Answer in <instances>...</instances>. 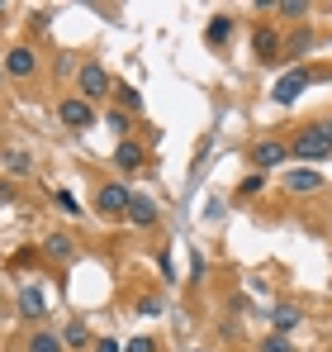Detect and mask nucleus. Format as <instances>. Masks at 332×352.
Instances as JSON below:
<instances>
[{
    "mask_svg": "<svg viewBox=\"0 0 332 352\" xmlns=\"http://www.w3.org/2000/svg\"><path fill=\"white\" fill-rule=\"evenodd\" d=\"M0 200H14V190H10V186H5V181H0Z\"/></svg>",
    "mask_w": 332,
    "mask_h": 352,
    "instance_id": "obj_29",
    "label": "nucleus"
},
{
    "mask_svg": "<svg viewBox=\"0 0 332 352\" xmlns=\"http://www.w3.org/2000/svg\"><path fill=\"white\" fill-rule=\"evenodd\" d=\"M114 96H119V100H123V110H143V96H138V91H133V86H119V91H114Z\"/></svg>",
    "mask_w": 332,
    "mask_h": 352,
    "instance_id": "obj_22",
    "label": "nucleus"
},
{
    "mask_svg": "<svg viewBox=\"0 0 332 352\" xmlns=\"http://www.w3.org/2000/svg\"><path fill=\"white\" fill-rule=\"evenodd\" d=\"M123 352H157V343L147 338V333H138V338H128V348Z\"/></svg>",
    "mask_w": 332,
    "mask_h": 352,
    "instance_id": "obj_24",
    "label": "nucleus"
},
{
    "mask_svg": "<svg viewBox=\"0 0 332 352\" xmlns=\"http://www.w3.org/2000/svg\"><path fill=\"white\" fill-rule=\"evenodd\" d=\"M289 157H299L304 167H313V162L332 157V119H313V124L294 129V138H289Z\"/></svg>",
    "mask_w": 332,
    "mask_h": 352,
    "instance_id": "obj_1",
    "label": "nucleus"
},
{
    "mask_svg": "<svg viewBox=\"0 0 332 352\" xmlns=\"http://www.w3.org/2000/svg\"><path fill=\"white\" fill-rule=\"evenodd\" d=\"M261 352H294V348H289L285 333H266V338H261Z\"/></svg>",
    "mask_w": 332,
    "mask_h": 352,
    "instance_id": "obj_21",
    "label": "nucleus"
},
{
    "mask_svg": "<svg viewBox=\"0 0 332 352\" xmlns=\"http://www.w3.org/2000/svg\"><path fill=\"white\" fill-rule=\"evenodd\" d=\"M138 309H143V314H162V300H157V295H147V300H138Z\"/></svg>",
    "mask_w": 332,
    "mask_h": 352,
    "instance_id": "obj_27",
    "label": "nucleus"
},
{
    "mask_svg": "<svg viewBox=\"0 0 332 352\" xmlns=\"http://www.w3.org/2000/svg\"><path fill=\"white\" fill-rule=\"evenodd\" d=\"M57 119H62L71 133H81V129H91V124H95V110H91V100H81V96H67V100L57 105Z\"/></svg>",
    "mask_w": 332,
    "mask_h": 352,
    "instance_id": "obj_6",
    "label": "nucleus"
},
{
    "mask_svg": "<svg viewBox=\"0 0 332 352\" xmlns=\"http://www.w3.org/2000/svg\"><path fill=\"white\" fill-rule=\"evenodd\" d=\"M309 81H313V72H309V67H294V72H285V76L276 81V91H271V96H276V105H294V100L309 91Z\"/></svg>",
    "mask_w": 332,
    "mask_h": 352,
    "instance_id": "obj_3",
    "label": "nucleus"
},
{
    "mask_svg": "<svg viewBox=\"0 0 332 352\" xmlns=\"http://www.w3.org/2000/svg\"><path fill=\"white\" fill-rule=\"evenodd\" d=\"M57 338H62V348H86V343H91V329H86V324H67Z\"/></svg>",
    "mask_w": 332,
    "mask_h": 352,
    "instance_id": "obj_17",
    "label": "nucleus"
},
{
    "mask_svg": "<svg viewBox=\"0 0 332 352\" xmlns=\"http://www.w3.org/2000/svg\"><path fill=\"white\" fill-rule=\"evenodd\" d=\"M0 81H5V72H0Z\"/></svg>",
    "mask_w": 332,
    "mask_h": 352,
    "instance_id": "obj_31",
    "label": "nucleus"
},
{
    "mask_svg": "<svg viewBox=\"0 0 332 352\" xmlns=\"http://www.w3.org/2000/svg\"><path fill=\"white\" fill-rule=\"evenodd\" d=\"M299 324H304V309H299V305H289V300L271 305V329H276V333H294Z\"/></svg>",
    "mask_w": 332,
    "mask_h": 352,
    "instance_id": "obj_10",
    "label": "nucleus"
},
{
    "mask_svg": "<svg viewBox=\"0 0 332 352\" xmlns=\"http://www.w3.org/2000/svg\"><path fill=\"white\" fill-rule=\"evenodd\" d=\"M128 205H133V190L119 186V181H105V186L95 190V210H100L105 219H128Z\"/></svg>",
    "mask_w": 332,
    "mask_h": 352,
    "instance_id": "obj_2",
    "label": "nucleus"
},
{
    "mask_svg": "<svg viewBox=\"0 0 332 352\" xmlns=\"http://www.w3.org/2000/svg\"><path fill=\"white\" fill-rule=\"evenodd\" d=\"M228 38H233V19H228V14H214L209 29H204V43H209V48H223Z\"/></svg>",
    "mask_w": 332,
    "mask_h": 352,
    "instance_id": "obj_16",
    "label": "nucleus"
},
{
    "mask_svg": "<svg viewBox=\"0 0 332 352\" xmlns=\"http://www.w3.org/2000/svg\"><path fill=\"white\" fill-rule=\"evenodd\" d=\"M114 167H123V172H138V167H143V148H138L133 138L114 143Z\"/></svg>",
    "mask_w": 332,
    "mask_h": 352,
    "instance_id": "obj_14",
    "label": "nucleus"
},
{
    "mask_svg": "<svg viewBox=\"0 0 332 352\" xmlns=\"http://www.w3.org/2000/svg\"><path fill=\"white\" fill-rule=\"evenodd\" d=\"M43 252H48L53 262H71V257H76V243H71V234H48L43 238Z\"/></svg>",
    "mask_w": 332,
    "mask_h": 352,
    "instance_id": "obj_15",
    "label": "nucleus"
},
{
    "mask_svg": "<svg viewBox=\"0 0 332 352\" xmlns=\"http://www.w3.org/2000/svg\"><path fill=\"white\" fill-rule=\"evenodd\" d=\"M95 352H119V343H114V338H100V343H95Z\"/></svg>",
    "mask_w": 332,
    "mask_h": 352,
    "instance_id": "obj_28",
    "label": "nucleus"
},
{
    "mask_svg": "<svg viewBox=\"0 0 332 352\" xmlns=\"http://www.w3.org/2000/svg\"><path fill=\"white\" fill-rule=\"evenodd\" d=\"M128 224H138V229H152V224H157V200H147V195H133V205H128Z\"/></svg>",
    "mask_w": 332,
    "mask_h": 352,
    "instance_id": "obj_12",
    "label": "nucleus"
},
{
    "mask_svg": "<svg viewBox=\"0 0 332 352\" xmlns=\"http://www.w3.org/2000/svg\"><path fill=\"white\" fill-rule=\"evenodd\" d=\"M0 14H5V5H0Z\"/></svg>",
    "mask_w": 332,
    "mask_h": 352,
    "instance_id": "obj_30",
    "label": "nucleus"
},
{
    "mask_svg": "<svg viewBox=\"0 0 332 352\" xmlns=\"http://www.w3.org/2000/svg\"><path fill=\"white\" fill-rule=\"evenodd\" d=\"M285 157H289V143H285V138H261V143H252V167L261 176L271 172V167H280Z\"/></svg>",
    "mask_w": 332,
    "mask_h": 352,
    "instance_id": "obj_5",
    "label": "nucleus"
},
{
    "mask_svg": "<svg viewBox=\"0 0 332 352\" xmlns=\"http://www.w3.org/2000/svg\"><path fill=\"white\" fill-rule=\"evenodd\" d=\"M252 53H257V62H276L280 53H285V43H280L276 29H266V24H261V29L252 34Z\"/></svg>",
    "mask_w": 332,
    "mask_h": 352,
    "instance_id": "obj_9",
    "label": "nucleus"
},
{
    "mask_svg": "<svg viewBox=\"0 0 332 352\" xmlns=\"http://www.w3.org/2000/svg\"><path fill=\"white\" fill-rule=\"evenodd\" d=\"M81 100H105L110 96V72L100 62H81Z\"/></svg>",
    "mask_w": 332,
    "mask_h": 352,
    "instance_id": "obj_4",
    "label": "nucleus"
},
{
    "mask_svg": "<svg viewBox=\"0 0 332 352\" xmlns=\"http://www.w3.org/2000/svg\"><path fill=\"white\" fill-rule=\"evenodd\" d=\"M0 167L10 176H29L34 172V153L29 148H0Z\"/></svg>",
    "mask_w": 332,
    "mask_h": 352,
    "instance_id": "obj_11",
    "label": "nucleus"
},
{
    "mask_svg": "<svg viewBox=\"0 0 332 352\" xmlns=\"http://www.w3.org/2000/svg\"><path fill=\"white\" fill-rule=\"evenodd\" d=\"M57 205H62V214H71V219L81 214V200H76L71 190H57Z\"/></svg>",
    "mask_w": 332,
    "mask_h": 352,
    "instance_id": "obj_23",
    "label": "nucleus"
},
{
    "mask_svg": "<svg viewBox=\"0 0 332 352\" xmlns=\"http://www.w3.org/2000/svg\"><path fill=\"white\" fill-rule=\"evenodd\" d=\"M261 186H266V176H261V172H252V176H247V181H242V195H257Z\"/></svg>",
    "mask_w": 332,
    "mask_h": 352,
    "instance_id": "obj_25",
    "label": "nucleus"
},
{
    "mask_svg": "<svg viewBox=\"0 0 332 352\" xmlns=\"http://www.w3.org/2000/svg\"><path fill=\"white\" fill-rule=\"evenodd\" d=\"M309 48H313V34H309V29H299V34L289 38V48H285V58H304Z\"/></svg>",
    "mask_w": 332,
    "mask_h": 352,
    "instance_id": "obj_19",
    "label": "nucleus"
},
{
    "mask_svg": "<svg viewBox=\"0 0 332 352\" xmlns=\"http://www.w3.org/2000/svg\"><path fill=\"white\" fill-rule=\"evenodd\" d=\"M276 14H285V19H299V14H309V5L304 0H285V5H271Z\"/></svg>",
    "mask_w": 332,
    "mask_h": 352,
    "instance_id": "obj_20",
    "label": "nucleus"
},
{
    "mask_svg": "<svg viewBox=\"0 0 332 352\" xmlns=\"http://www.w3.org/2000/svg\"><path fill=\"white\" fill-rule=\"evenodd\" d=\"M19 314H24V319H43V314H48V295H43L38 281L19 286Z\"/></svg>",
    "mask_w": 332,
    "mask_h": 352,
    "instance_id": "obj_8",
    "label": "nucleus"
},
{
    "mask_svg": "<svg viewBox=\"0 0 332 352\" xmlns=\"http://www.w3.org/2000/svg\"><path fill=\"white\" fill-rule=\"evenodd\" d=\"M29 352H62L57 333H29Z\"/></svg>",
    "mask_w": 332,
    "mask_h": 352,
    "instance_id": "obj_18",
    "label": "nucleus"
},
{
    "mask_svg": "<svg viewBox=\"0 0 332 352\" xmlns=\"http://www.w3.org/2000/svg\"><path fill=\"white\" fill-rule=\"evenodd\" d=\"M110 129L119 133V143H123V133H128V115H119V110H114V115H110Z\"/></svg>",
    "mask_w": 332,
    "mask_h": 352,
    "instance_id": "obj_26",
    "label": "nucleus"
},
{
    "mask_svg": "<svg viewBox=\"0 0 332 352\" xmlns=\"http://www.w3.org/2000/svg\"><path fill=\"white\" fill-rule=\"evenodd\" d=\"M5 72H10V76H19V81H24V76H34V72H38V53H34L29 43H14V48L5 53Z\"/></svg>",
    "mask_w": 332,
    "mask_h": 352,
    "instance_id": "obj_7",
    "label": "nucleus"
},
{
    "mask_svg": "<svg viewBox=\"0 0 332 352\" xmlns=\"http://www.w3.org/2000/svg\"><path fill=\"white\" fill-rule=\"evenodd\" d=\"M285 186H289L294 195H313V190H323V172H309V167H299V172L285 176Z\"/></svg>",
    "mask_w": 332,
    "mask_h": 352,
    "instance_id": "obj_13",
    "label": "nucleus"
}]
</instances>
